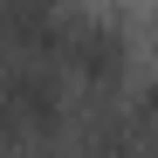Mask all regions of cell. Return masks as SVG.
Masks as SVG:
<instances>
[{"label":"cell","instance_id":"obj_2","mask_svg":"<svg viewBox=\"0 0 158 158\" xmlns=\"http://www.w3.org/2000/svg\"><path fill=\"white\" fill-rule=\"evenodd\" d=\"M76 7L69 0H0V41L28 48V55H62V35H69Z\"/></svg>","mask_w":158,"mask_h":158},{"label":"cell","instance_id":"obj_1","mask_svg":"<svg viewBox=\"0 0 158 158\" xmlns=\"http://www.w3.org/2000/svg\"><path fill=\"white\" fill-rule=\"evenodd\" d=\"M55 62H69L83 83H117L124 62H131V41H124L117 21H103V14H76L69 35H62V55H55Z\"/></svg>","mask_w":158,"mask_h":158}]
</instances>
